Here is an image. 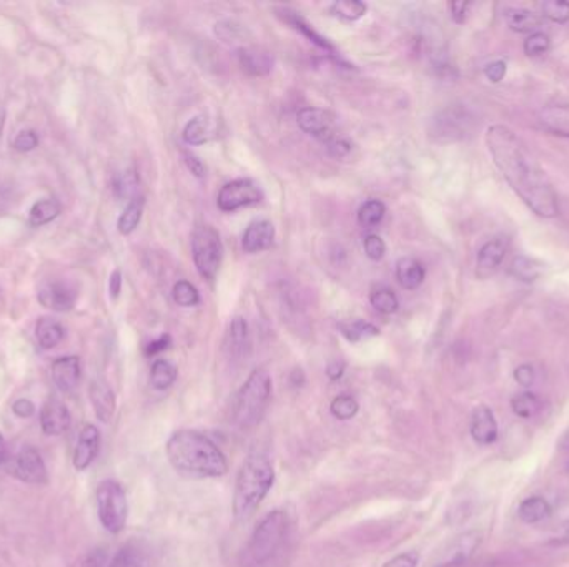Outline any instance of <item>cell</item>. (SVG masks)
Masks as SVG:
<instances>
[{
    "label": "cell",
    "instance_id": "e0dca14e",
    "mask_svg": "<svg viewBox=\"0 0 569 567\" xmlns=\"http://www.w3.org/2000/svg\"><path fill=\"white\" fill-rule=\"evenodd\" d=\"M100 450V431L94 424H86L78 436L77 446L74 451V468L77 471H86L96 461Z\"/></svg>",
    "mask_w": 569,
    "mask_h": 567
},
{
    "label": "cell",
    "instance_id": "f546056e",
    "mask_svg": "<svg viewBox=\"0 0 569 567\" xmlns=\"http://www.w3.org/2000/svg\"><path fill=\"white\" fill-rule=\"evenodd\" d=\"M513 413L522 420H531L543 410V401L538 394L531 391L514 394L512 398Z\"/></svg>",
    "mask_w": 569,
    "mask_h": 567
},
{
    "label": "cell",
    "instance_id": "7402d4cb",
    "mask_svg": "<svg viewBox=\"0 0 569 567\" xmlns=\"http://www.w3.org/2000/svg\"><path fill=\"white\" fill-rule=\"evenodd\" d=\"M480 542H482V538L478 532H466L454 541L453 546L450 549V554L446 556L440 566L436 567L466 566L468 561L473 556L474 551L480 546Z\"/></svg>",
    "mask_w": 569,
    "mask_h": 567
},
{
    "label": "cell",
    "instance_id": "f907efd6",
    "mask_svg": "<svg viewBox=\"0 0 569 567\" xmlns=\"http://www.w3.org/2000/svg\"><path fill=\"white\" fill-rule=\"evenodd\" d=\"M514 380L518 385H522L523 388H530L534 380H536V373H534V368L531 365L518 366L514 370Z\"/></svg>",
    "mask_w": 569,
    "mask_h": 567
},
{
    "label": "cell",
    "instance_id": "60d3db41",
    "mask_svg": "<svg viewBox=\"0 0 569 567\" xmlns=\"http://www.w3.org/2000/svg\"><path fill=\"white\" fill-rule=\"evenodd\" d=\"M358 410H360V404H358L357 400H355L353 396H350V394H340V396H337V398L331 401V406H330L331 414H333L337 420H341V421H348V420L355 418Z\"/></svg>",
    "mask_w": 569,
    "mask_h": 567
},
{
    "label": "cell",
    "instance_id": "44dd1931",
    "mask_svg": "<svg viewBox=\"0 0 569 567\" xmlns=\"http://www.w3.org/2000/svg\"><path fill=\"white\" fill-rule=\"evenodd\" d=\"M241 70L251 77H265L273 68V58L260 47H241L237 52Z\"/></svg>",
    "mask_w": 569,
    "mask_h": 567
},
{
    "label": "cell",
    "instance_id": "4dcf8cb0",
    "mask_svg": "<svg viewBox=\"0 0 569 567\" xmlns=\"http://www.w3.org/2000/svg\"><path fill=\"white\" fill-rule=\"evenodd\" d=\"M144 205L142 197H136L134 200L128 202L126 210L120 215L118 223H117V228L122 235H130L136 231L138 223L142 220V215H144Z\"/></svg>",
    "mask_w": 569,
    "mask_h": 567
},
{
    "label": "cell",
    "instance_id": "484cf974",
    "mask_svg": "<svg viewBox=\"0 0 569 567\" xmlns=\"http://www.w3.org/2000/svg\"><path fill=\"white\" fill-rule=\"evenodd\" d=\"M280 15L281 19L285 20L287 24H290L293 29L299 30L301 35H305V37H307L310 42H313L317 47L323 48L325 52H331V54L335 52V47L330 44L329 40L325 39V37H321L319 32L313 30V27H310L309 24L301 19L297 12L289 9H281Z\"/></svg>",
    "mask_w": 569,
    "mask_h": 567
},
{
    "label": "cell",
    "instance_id": "6125c7cd",
    "mask_svg": "<svg viewBox=\"0 0 569 567\" xmlns=\"http://www.w3.org/2000/svg\"><path fill=\"white\" fill-rule=\"evenodd\" d=\"M4 124H5V114L0 112V135H2V130H4Z\"/></svg>",
    "mask_w": 569,
    "mask_h": 567
},
{
    "label": "cell",
    "instance_id": "9f6ffc18",
    "mask_svg": "<svg viewBox=\"0 0 569 567\" xmlns=\"http://www.w3.org/2000/svg\"><path fill=\"white\" fill-rule=\"evenodd\" d=\"M185 164H187L188 170H190L195 177H198V178L205 177L207 168H205V165L202 164V160H200L198 157H195V155L192 154H185Z\"/></svg>",
    "mask_w": 569,
    "mask_h": 567
},
{
    "label": "cell",
    "instance_id": "db71d44e",
    "mask_svg": "<svg viewBox=\"0 0 569 567\" xmlns=\"http://www.w3.org/2000/svg\"><path fill=\"white\" fill-rule=\"evenodd\" d=\"M468 9H470L468 2H452L450 4V12H452V17L456 24H463L466 15H468Z\"/></svg>",
    "mask_w": 569,
    "mask_h": 567
},
{
    "label": "cell",
    "instance_id": "94428289",
    "mask_svg": "<svg viewBox=\"0 0 569 567\" xmlns=\"http://www.w3.org/2000/svg\"><path fill=\"white\" fill-rule=\"evenodd\" d=\"M9 461V446L5 438L0 434V464Z\"/></svg>",
    "mask_w": 569,
    "mask_h": 567
},
{
    "label": "cell",
    "instance_id": "91938a15",
    "mask_svg": "<svg viewBox=\"0 0 569 567\" xmlns=\"http://www.w3.org/2000/svg\"><path fill=\"white\" fill-rule=\"evenodd\" d=\"M343 371H345V363H341V361H333V363H330L329 368H327V375L330 376V380L341 378Z\"/></svg>",
    "mask_w": 569,
    "mask_h": 567
},
{
    "label": "cell",
    "instance_id": "cb8c5ba5",
    "mask_svg": "<svg viewBox=\"0 0 569 567\" xmlns=\"http://www.w3.org/2000/svg\"><path fill=\"white\" fill-rule=\"evenodd\" d=\"M425 278L426 269L422 265V261L412 257H403L396 261V279L403 289H410V291L420 289Z\"/></svg>",
    "mask_w": 569,
    "mask_h": 567
},
{
    "label": "cell",
    "instance_id": "8d00e7d4",
    "mask_svg": "<svg viewBox=\"0 0 569 567\" xmlns=\"http://www.w3.org/2000/svg\"><path fill=\"white\" fill-rule=\"evenodd\" d=\"M331 12L340 17V19L353 22V20L361 19L367 14V4L360 2V0H338L331 4Z\"/></svg>",
    "mask_w": 569,
    "mask_h": 567
},
{
    "label": "cell",
    "instance_id": "83f0119b",
    "mask_svg": "<svg viewBox=\"0 0 569 567\" xmlns=\"http://www.w3.org/2000/svg\"><path fill=\"white\" fill-rule=\"evenodd\" d=\"M504 19L510 29L520 34H534L541 25L540 17L526 9H508L504 12Z\"/></svg>",
    "mask_w": 569,
    "mask_h": 567
},
{
    "label": "cell",
    "instance_id": "ba28073f",
    "mask_svg": "<svg viewBox=\"0 0 569 567\" xmlns=\"http://www.w3.org/2000/svg\"><path fill=\"white\" fill-rule=\"evenodd\" d=\"M192 257L198 275L213 281L223 260V243L210 225H198L192 233Z\"/></svg>",
    "mask_w": 569,
    "mask_h": 567
},
{
    "label": "cell",
    "instance_id": "5bb4252c",
    "mask_svg": "<svg viewBox=\"0 0 569 567\" xmlns=\"http://www.w3.org/2000/svg\"><path fill=\"white\" fill-rule=\"evenodd\" d=\"M508 248H510V241L503 238V237L486 241L478 251V258H476L478 277L488 278L490 275H493L502 265V261L504 260Z\"/></svg>",
    "mask_w": 569,
    "mask_h": 567
},
{
    "label": "cell",
    "instance_id": "52a82bcc",
    "mask_svg": "<svg viewBox=\"0 0 569 567\" xmlns=\"http://www.w3.org/2000/svg\"><path fill=\"white\" fill-rule=\"evenodd\" d=\"M473 112L464 106H450L440 110L430 122V137L438 144H453L468 138L474 130Z\"/></svg>",
    "mask_w": 569,
    "mask_h": 567
},
{
    "label": "cell",
    "instance_id": "ffe728a7",
    "mask_svg": "<svg viewBox=\"0 0 569 567\" xmlns=\"http://www.w3.org/2000/svg\"><path fill=\"white\" fill-rule=\"evenodd\" d=\"M90 403L94 406L96 416L102 423H110L116 414V394L104 380H94L90 390Z\"/></svg>",
    "mask_w": 569,
    "mask_h": 567
},
{
    "label": "cell",
    "instance_id": "11a10c76",
    "mask_svg": "<svg viewBox=\"0 0 569 567\" xmlns=\"http://www.w3.org/2000/svg\"><path fill=\"white\" fill-rule=\"evenodd\" d=\"M12 411L17 414L19 418H30L34 411H36V406L29 400H17L15 403L12 404Z\"/></svg>",
    "mask_w": 569,
    "mask_h": 567
},
{
    "label": "cell",
    "instance_id": "e575fe53",
    "mask_svg": "<svg viewBox=\"0 0 569 567\" xmlns=\"http://www.w3.org/2000/svg\"><path fill=\"white\" fill-rule=\"evenodd\" d=\"M60 213V203L57 200H39L32 205L29 213L30 225L34 227H42L47 225L52 220H56Z\"/></svg>",
    "mask_w": 569,
    "mask_h": 567
},
{
    "label": "cell",
    "instance_id": "d4e9b609",
    "mask_svg": "<svg viewBox=\"0 0 569 567\" xmlns=\"http://www.w3.org/2000/svg\"><path fill=\"white\" fill-rule=\"evenodd\" d=\"M551 504L541 496H531L522 501L518 508V516L526 524H538L551 516Z\"/></svg>",
    "mask_w": 569,
    "mask_h": 567
},
{
    "label": "cell",
    "instance_id": "ac0fdd59",
    "mask_svg": "<svg viewBox=\"0 0 569 567\" xmlns=\"http://www.w3.org/2000/svg\"><path fill=\"white\" fill-rule=\"evenodd\" d=\"M82 366L77 356H64L52 363V378L60 391L72 393L80 381Z\"/></svg>",
    "mask_w": 569,
    "mask_h": 567
},
{
    "label": "cell",
    "instance_id": "30bf717a",
    "mask_svg": "<svg viewBox=\"0 0 569 567\" xmlns=\"http://www.w3.org/2000/svg\"><path fill=\"white\" fill-rule=\"evenodd\" d=\"M14 476L24 482L42 486L47 482V468L39 451L32 446H24L14 458Z\"/></svg>",
    "mask_w": 569,
    "mask_h": 567
},
{
    "label": "cell",
    "instance_id": "bcb514c9",
    "mask_svg": "<svg viewBox=\"0 0 569 567\" xmlns=\"http://www.w3.org/2000/svg\"><path fill=\"white\" fill-rule=\"evenodd\" d=\"M37 145H39V135L36 134L34 130H24V132H20V134L14 138V142H12L14 150H17L20 154L32 152Z\"/></svg>",
    "mask_w": 569,
    "mask_h": 567
},
{
    "label": "cell",
    "instance_id": "836d02e7",
    "mask_svg": "<svg viewBox=\"0 0 569 567\" xmlns=\"http://www.w3.org/2000/svg\"><path fill=\"white\" fill-rule=\"evenodd\" d=\"M370 303L381 315H393L400 308V299L395 291L388 287H378L370 293Z\"/></svg>",
    "mask_w": 569,
    "mask_h": 567
},
{
    "label": "cell",
    "instance_id": "f6af8a7d",
    "mask_svg": "<svg viewBox=\"0 0 569 567\" xmlns=\"http://www.w3.org/2000/svg\"><path fill=\"white\" fill-rule=\"evenodd\" d=\"M363 248H365V253H367L368 258L371 261L383 260V257H385V241H383L381 237L375 235V233H370V235L365 237V240H363Z\"/></svg>",
    "mask_w": 569,
    "mask_h": 567
},
{
    "label": "cell",
    "instance_id": "d6986e66",
    "mask_svg": "<svg viewBox=\"0 0 569 567\" xmlns=\"http://www.w3.org/2000/svg\"><path fill=\"white\" fill-rule=\"evenodd\" d=\"M275 240V227L269 220H257L247 227L241 247L247 253L269 250Z\"/></svg>",
    "mask_w": 569,
    "mask_h": 567
},
{
    "label": "cell",
    "instance_id": "8992f818",
    "mask_svg": "<svg viewBox=\"0 0 569 567\" xmlns=\"http://www.w3.org/2000/svg\"><path fill=\"white\" fill-rule=\"evenodd\" d=\"M96 500L100 524L110 534L122 532L128 518V502L124 486L118 481H102L97 486Z\"/></svg>",
    "mask_w": 569,
    "mask_h": 567
},
{
    "label": "cell",
    "instance_id": "277c9868",
    "mask_svg": "<svg viewBox=\"0 0 569 567\" xmlns=\"http://www.w3.org/2000/svg\"><path fill=\"white\" fill-rule=\"evenodd\" d=\"M275 484V470L265 452H250L241 462L233 491V516L237 521L250 520L269 496Z\"/></svg>",
    "mask_w": 569,
    "mask_h": 567
},
{
    "label": "cell",
    "instance_id": "f1b7e54d",
    "mask_svg": "<svg viewBox=\"0 0 569 567\" xmlns=\"http://www.w3.org/2000/svg\"><path fill=\"white\" fill-rule=\"evenodd\" d=\"M178 376V370L168 359H155L150 368V383L157 391H165L174 385Z\"/></svg>",
    "mask_w": 569,
    "mask_h": 567
},
{
    "label": "cell",
    "instance_id": "6da1fadb",
    "mask_svg": "<svg viewBox=\"0 0 569 567\" xmlns=\"http://www.w3.org/2000/svg\"><path fill=\"white\" fill-rule=\"evenodd\" d=\"M486 145L506 182L533 212L543 218L560 215L558 195L548 177L508 127H490L486 130Z\"/></svg>",
    "mask_w": 569,
    "mask_h": 567
},
{
    "label": "cell",
    "instance_id": "b9f144b4",
    "mask_svg": "<svg viewBox=\"0 0 569 567\" xmlns=\"http://www.w3.org/2000/svg\"><path fill=\"white\" fill-rule=\"evenodd\" d=\"M137 187H138V175L136 174V170H126L114 178V190L118 198L134 200Z\"/></svg>",
    "mask_w": 569,
    "mask_h": 567
},
{
    "label": "cell",
    "instance_id": "1f68e13d",
    "mask_svg": "<svg viewBox=\"0 0 569 567\" xmlns=\"http://www.w3.org/2000/svg\"><path fill=\"white\" fill-rule=\"evenodd\" d=\"M338 329L341 331V335L347 338L348 341L351 343H358V341H363V339H370V338L378 337L380 335V329L375 325L363 321V319H353V321H345V323H340Z\"/></svg>",
    "mask_w": 569,
    "mask_h": 567
},
{
    "label": "cell",
    "instance_id": "603a6c76",
    "mask_svg": "<svg viewBox=\"0 0 569 567\" xmlns=\"http://www.w3.org/2000/svg\"><path fill=\"white\" fill-rule=\"evenodd\" d=\"M541 128L569 138V106H544L538 116Z\"/></svg>",
    "mask_w": 569,
    "mask_h": 567
},
{
    "label": "cell",
    "instance_id": "816d5d0a",
    "mask_svg": "<svg viewBox=\"0 0 569 567\" xmlns=\"http://www.w3.org/2000/svg\"><path fill=\"white\" fill-rule=\"evenodd\" d=\"M170 345H172V338L168 337V335H162V337L157 338L154 341H150V343L145 347V355H158V353H162L165 349H168Z\"/></svg>",
    "mask_w": 569,
    "mask_h": 567
},
{
    "label": "cell",
    "instance_id": "f35d334b",
    "mask_svg": "<svg viewBox=\"0 0 569 567\" xmlns=\"http://www.w3.org/2000/svg\"><path fill=\"white\" fill-rule=\"evenodd\" d=\"M513 277L514 278L522 279L526 283H531L534 279H538L541 275V267L534 260H531L528 257H516L512 261V267H510Z\"/></svg>",
    "mask_w": 569,
    "mask_h": 567
},
{
    "label": "cell",
    "instance_id": "5b68a950",
    "mask_svg": "<svg viewBox=\"0 0 569 567\" xmlns=\"http://www.w3.org/2000/svg\"><path fill=\"white\" fill-rule=\"evenodd\" d=\"M271 376L265 368L251 371L233 404V423L240 430H253L261 423L270 406Z\"/></svg>",
    "mask_w": 569,
    "mask_h": 567
},
{
    "label": "cell",
    "instance_id": "ee69618b",
    "mask_svg": "<svg viewBox=\"0 0 569 567\" xmlns=\"http://www.w3.org/2000/svg\"><path fill=\"white\" fill-rule=\"evenodd\" d=\"M551 47L550 35L544 32H534L528 39L524 40V54L530 57H538L546 54Z\"/></svg>",
    "mask_w": 569,
    "mask_h": 567
},
{
    "label": "cell",
    "instance_id": "7c38bea8",
    "mask_svg": "<svg viewBox=\"0 0 569 567\" xmlns=\"http://www.w3.org/2000/svg\"><path fill=\"white\" fill-rule=\"evenodd\" d=\"M39 301L52 311L64 313L74 308L77 301V293L68 283L50 281L42 285V289H39Z\"/></svg>",
    "mask_w": 569,
    "mask_h": 567
},
{
    "label": "cell",
    "instance_id": "9c48e42d",
    "mask_svg": "<svg viewBox=\"0 0 569 567\" xmlns=\"http://www.w3.org/2000/svg\"><path fill=\"white\" fill-rule=\"evenodd\" d=\"M261 200H263V193L260 188L251 180L240 178V180H233L223 185L222 190L217 197V205L222 212L232 213L240 210L243 207L257 205Z\"/></svg>",
    "mask_w": 569,
    "mask_h": 567
},
{
    "label": "cell",
    "instance_id": "6f0895ef",
    "mask_svg": "<svg viewBox=\"0 0 569 567\" xmlns=\"http://www.w3.org/2000/svg\"><path fill=\"white\" fill-rule=\"evenodd\" d=\"M550 544L553 546H566L569 544V521L563 522L556 534L551 538Z\"/></svg>",
    "mask_w": 569,
    "mask_h": 567
},
{
    "label": "cell",
    "instance_id": "7dc6e473",
    "mask_svg": "<svg viewBox=\"0 0 569 567\" xmlns=\"http://www.w3.org/2000/svg\"><path fill=\"white\" fill-rule=\"evenodd\" d=\"M76 567H108L107 566V551L106 549H94L90 551L87 556L78 561Z\"/></svg>",
    "mask_w": 569,
    "mask_h": 567
},
{
    "label": "cell",
    "instance_id": "9a60e30c",
    "mask_svg": "<svg viewBox=\"0 0 569 567\" xmlns=\"http://www.w3.org/2000/svg\"><path fill=\"white\" fill-rule=\"evenodd\" d=\"M225 353L232 361H241L250 353V331L245 318H233L225 337Z\"/></svg>",
    "mask_w": 569,
    "mask_h": 567
},
{
    "label": "cell",
    "instance_id": "d590c367",
    "mask_svg": "<svg viewBox=\"0 0 569 567\" xmlns=\"http://www.w3.org/2000/svg\"><path fill=\"white\" fill-rule=\"evenodd\" d=\"M386 215V205L380 200H368L358 210V223L363 228H373L380 225Z\"/></svg>",
    "mask_w": 569,
    "mask_h": 567
},
{
    "label": "cell",
    "instance_id": "4316f807",
    "mask_svg": "<svg viewBox=\"0 0 569 567\" xmlns=\"http://www.w3.org/2000/svg\"><path fill=\"white\" fill-rule=\"evenodd\" d=\"M36 337H37L40 347L44 349H52V348L58 347L62 343V339L66 337V331L57 319L42 318L36 327Z\"/></svg>",
    "mask_w": 569,
    "mask_h": 567
},
{
    "label": "cell",
    "instance_id": "3957f363",
    "mask_svg": "<svg viewBox=\"0 0 569 567\" xmlns=\"http://www.w3.org/2000/svg\"><path fill=\"white\" fill-rule=\"evenodd\" d=\"M293 541V521L289 512L275 510L255 526L241 551V567H279Z\"/></svg>",
    "mask_w": 569,
    "mask_h": 567
},
{
    "label": "cell",
    "instance_id": "d6a6232c",
    "mask_svg": "<svg viewBox=\"0 0 569 567\" xmlns=\"http://www.w3.org/2000/svg\"><path fill=\"white\" fill-rule=\"evenodd\" d=\"M108 567H152V562L144 549L128 544L117 552Z\"/></svg>",
    "mask_w": 569,
    "mask_h": 567
},
{
    "label": "cell",
    "instance_id": "7bdbcfd3",
    "mask_svg": "<svg viewBox=\"0 0 569 567\" xmlns=\"http://www.w3.org/2000/svg\"><path fill=\"white\" fill-rule=\"evenodd\" d=\"M543 15L554 24L569 22L568 0H548L543 4Z\"/></svg>",
    "mask_w": 569,
    "mask_h": 567
},
{
    "label": "cell",
    "instance_id": "f5cc1de1",
    "mask_svg": "<svg viewBox=\"0 0 569 567\" xmlns=\"http://www.w3.org/2000/svg\"><path fill=\"white\" fill-rule=\"evenodd\" d=\"M327 148H329L330 154L340 158V157H345L350 152V144H347L341 138H338V137H333L331 140L327 142Z\"/></svg>",
    "mask_w": 569,
    "mask_h": 567
},
{
    "label": "cell",
    "instance_id": "681fc988",
    "mask_svg": "<svg viewBox=\"0 0 569 567\" xmlns=\"http://www.w3.org/2000/svg\"><path fill=\"white\" fill-rule=\"evenodd\" d=\"M484 76L493 84L502 82L504 76H506V62L504 60H494L492 64H488L484 67Z\"/></svg>",
    "mask_w": 569,
    "mask_h": 567
},
{
    "label": "cell",
    "instance_id": "ab89813d",
    "mask_svg": "<svg viewBox=\"0 0 569 567\" xmlns=\"http://www.w3.org/2000/svg\"><path fill=\"white\" fill-rule=\"evenodd\" d=\"M185 144L188 145H202L208 140V124L203 116H193L192 120L187 122V126L184 127Z\"/></svg>",
    "mask_w": 569,
    "mask_h": 567
},
{
    "label": "cell",
    "instance_id": "74e56055",
    "mask_svg": "<svg viewBox=\"0 0 569 567\" xmlns=\"http://www.w3.org/2000/svg\"><path fill=\"white\" fill-rule=\"evenodd\" d=\"M172 297L178 307L192 308L200 303V293L187 279H178L172 289Z\"/></svg>",
    "mask_w": 569,
    "mask_h": 567
},
{
    "label": "cell",
    "instance_id": "7a4b0ae2",
    "mask_svg": "<svg viewBox=\"0 0 569 567\" xmlns=\"http://www.w3.org/2000/svg\"><path fill=\"white\" fill-rule=\"evenodd\" d=\"M165 454L175 471L190 480H215L229 472L222 450L197 430H178L165 444Z\"/></svg>",
    "mask_w": 569,
    "mask_h": 567
},
{
    "label": "cell",
    "instance_id": "c3c4849f",
    "mask_svg": "<svg viewBox=\"0 0 569 567\" xmlns=\"http://www.w3.org/2000/svg\"><path fill=\"white\" fill-rule=\"evenodd\" d=\"M418 562H420V556L413 551H410V552L396 554L395 558L386 561L381 567H418Z\"/></svg>",
    "mask_w": 569,
    "mask_h": 567
},
{
    "label": "cell",
    "instance_id": "4fadbf2b",
    "mask_svg": "<svg viewBox=\"0 0 569 567\" xmlns=\"http://www.w3.org/2000/svg\"><path fill=\"white\" fill-rule=\"evenodd\" d=\"M470 434L480 446H490L498 440V421L488 406H476L470 420Z\"/></svg>",
    "mask_w": 569,
    "mask_h": 567
},
{
    "label": "cell",
    "instance_id": "2e32d148",
    "mask_svg": "<svg viewBox=\"0 0 569 567\" xmlns=\"http://www.w3.org/2000/svg\"><path fill=\"white\" fill-rule=\"evenodd\" d=\"M72 416L67 406L58 400H48L40 411V426L47 436H60L68 431Z\"/></svg>",
    "mask_w": 569,
    "mask_h": 567
},
{
    "label": "cell",
    "instance_id": "8fae6325",
    "mask_svg": "<svg viewBox=\"0 0 569 567\" xmlns=\"http://www.w3.org/2000/svg\"><path fill=\"white\" fill-rule=\"evenodd\" d=\"M297 122H299L300 128L305 134L319 138L323 144H327L329 140L335 137V134H333L335 116H331L329 110L315 108V106H305L297 114Z\"/></svg>",
    "mask_w": 569,
    "mask_h": 567
},
{
    "label": "cell",
    "instance_id": "680465c9",
    "mask_svg": "<svg viewBox=\"0 0 569 567\" xmlns=\"http://www.w3.org/2000/svg\"><path fill=\"white\" fill-rule=\"evenodd\" d=\"M120 291H122V273L116 269L110 277V297L114 299H118Z\"/></svg>",
    "mask_w": 569,
    "mask_h": 567
}]
</instances>
